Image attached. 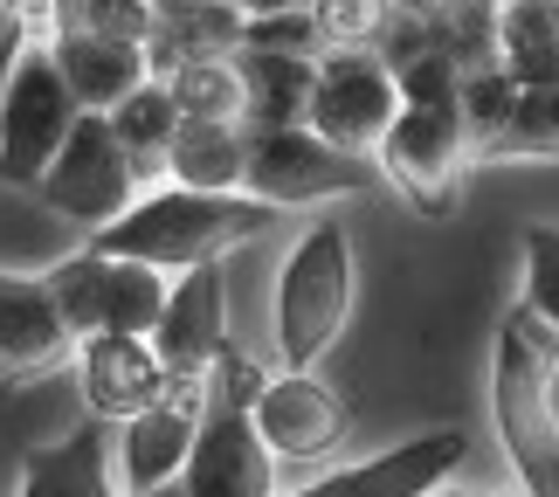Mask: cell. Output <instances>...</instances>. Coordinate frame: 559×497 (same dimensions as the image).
Returning a JSON list of instances; mask_svg holds the SVG:
<instances>
[{"mask_svg": "<svg viewBox=\"0 0 559 497\" xmlns=\"http://www.w3.org/2000/svg\"><path fill=\"white\" fill-rule=\"evenodd\" d=\"M249 173V125L242 118H180L166 145V180L193 193H242Z\"/></svg>", "mask_w": 559, "mask_h": 497, "instance_id": "obj_18", "label": "cell"}, {"mask_svg": "<svg viewBox=\"0 0 559 497\" xmlns=\"http://www.w3.org/2000/svg\"><path fill=\"white\" fill-rule=\"evenodd\" d=\"M469 153H477V145H469V125H463L456 104H401V118L386 125L373 166H380V180H394L421 214H449Z\"/></svg>", "mask_w": 559, "mask_h": 497, "instance_id": "obj_9", "label": "cell"}, {"mask_svg": "<svg viewBox=\"0 0 559 497\" xmlns=\"http://www.w3.org/2000/svg\"><path fill=\"white\" fill-rule=\"evenodd\" d=\"M235 70H242V125H249V132H284V125H305L318 56L249 49V42H242V49H235Z\"/></svg>", "mask_w": 559, "mask_h": 497, "instance_id": "obj_19", "label": "cell"}, {"mask_svg": "<svg viewBox=\"0 0 559 497\" xmlns=\"http://www.w3.org/2000/svg\"><path fill=\"white\" fill-rule=\"evenodd\" d=\"M242 21H263V14H290V8H311V0H228Z\"/></svg>", "mask_w": 559, "mask_h": 497, "instance_id": "obj_34", "label": "cell"}, {"mask_svg": "<svg viewBox=\"0 0 559 497\" xmlns=\"http://www.w3.org/2000/svg\"><path fill=\"white\" fill-rule=\"evenodd\" d=\"M346 401L332 394L318 374H270V387L255 394V428H263L276 463H318L346 442Z\"/></svg>", "mask_w": 559, "mask_h": 497, "instance_id": "obj_12", "label": "cell"}, {"mask_svg": "<svg viewBox=\"0 0 559 497\" xmlns=\"http://www.w3.org/2000/svg\"><path fill=\"white\" fill-rule=\"evenodd\" d=\"M76 118H83V104L56 70L49 35H35L28 56L14 62L8 91H0V187H41V173L70 145Z\"/></svg>", "mask_w": 559, "mask_h": 497, "instance_id": "obj_5", "label": "cell"}, {"mask_svg": "<svg viewBox=\"0 0 559 497\" xmlns=\"http://www.w3.org/2000/svg\"><path fill=\"white\" fill-rule=\"evenodd\" d=\"M511 104H519V83H511L504 62L463 70V97H456V111H463L469 145H477V153H490V145H498V132L511 125Z\"/></svg>", "mask_w": 559, "mask_h": 497, "instance_id": "obj_27", "label": "cell"}, {"mask_svg": "<svg viewBox=\"0 0 559 497\" xmlns=\"http://www.w3.org/2000/svg\"><path fill=\"white\" fill-rule=\"evenodd\" d=\"M41 201H49L62 222H83V228H111L124 208L145 193V166L118 145V132L104 125L97 111H83L76 118V132H70V145L56 153V166L41 173Z\"/></svg>", "mask_w": 559, "mask_h": 497, "instance_id": "obj_7", "label": "cell"}, {"mask_svg": "<svg viewBox=\"0 0 559 497\" xmlns=\"http://www.w3.org/2000/svg\"><path fill=\"white\" fill-rule=\"evenodd\" d=\"M498 62L519 91L559 83V0H498Z\"/></svg>", "mask_w": 559, "mask_h": 497, "instance_id": "obj_21", "label": "cell"}, {"mask_svg": "<svg viewBox=\"0 0 559 497\" xmlns=\"http://www.w3.org/2000/svg\"><path fill=\"white\" fill-rule=\"evenodd\" d=\"M546 326H532L525 311L504 318L498 353H490V415H498V442L511 470H519L525 497H559V428L546 415Z\"/></svg>", "mask_w": 559, "mask_h": 497, "instance_id": "obj_4", "label": "cell"}, {"mask_svg": "<svg viewBox=\"0 0 559 497\" xmlns=\"http://www.w3.org/2000/svg\"><path fill=\"white\" fill-rule=\"evenodd\" d=\"M145 497H187V484H166V490H145Z\"/></svg>", "mask_w": 559, "mask_h": 497, "instance_id": "obj_37", "label": "cell"}, {"mask_svg": "<svg viewBox=\"0 0 559 497\" xmlns=\"http://www.w3.org/2000/svg\"><path fill=\"white\" fill-rule=\"evenodd\" d=\"M201 407H207V387L174 380L153 407H139L132 422L111 428V477L124 497H145V490H166L187 477L193 436H201Z\"/></svg>", "mask_w": 559, "mask_h": 497, "instance_id": "obj_10", "label": "cell"}, {"mask_svg": "<svg viewBox=\"0 0 559 497\" xmlns=\"http://www.w3.org/2000/svg\"><path fill=\"white\" fill-rule=\"evenodd\" d=\"M490 159H559V83H532L511 104V125L498 132Z\"/></svg>", "mask_w": 559, "mask_h": 497, "instance_id": "obj_26", "label": "cell"}, {"mask_svg": "<svg viewBox=\"0 0 559 497\" xmlns=\"http://www.w3.org/2000/svg\"><path fill=\"white\" fill-rule=\"evenodd\" d=\"M469 457V436L463 428H428V436H407L394 449H380L367 463H346L332 477H318L290 497H428L456 477V463Z\"/></svg>", "mask_w": 559, "mask_h": 497, "instance_id": "obj_11", "label": "cell"}, {"mask_svg": "<svg viewBox=\"0 0 559 497\" xmlns=\"http://www.w3.org/2000/svg\"><path fill=\"white\" fill-rule=\"evenodd\" d=\"M428 497H498V490H449L442 484V490H428Z\"/></svg>", "mask_w": 559, "mask_h": 497, "instance_id": "obj_36", "label": "cell"}, {"mask_svg": "<svg viewBox=\"0 0 559 497\" xmlns=\"http://www.w3.org/2000/svg\"><path fill=\"white\" fill-rule=\"evenodd\" d=\"M56 49V70L62 83L76 91L83 111H118L124 97L139 91V83H153V56H145V42H118V35H76V28H56L49 35Z\"/></svg>", "mask_w": 559, "mask_h": 497, "instance_id": "obj_16", "label": "cell"}, {"mask_svg": "<svg viewBox=\"0 0 559 497\" xmlns=\"http://www.w3.org/2000/svg\"><path fill=\"white\" fill-rule=\"evenodd\" d=\"M153 353L174 380H207V366L228 353V297H222V270H187L166 291V311L153 326Z\"/></svg>", "mask_w": 559, "mask_h": 497, "instance_id": "obj_14", "label": "cell"}, {"mask_svg": "<svg viewBox=\"0 0 559 497\" xmlns=\"http://www.w3.org/2000/svg\"><path fill=\"white\" fill-rule=\"evenodd\" d=\"M8 8H14L21 21H35V28H41V21H49V14H56V0H8Z\"/></svg>", "mask_w": 559, "mask_h": 497, "instance_id": "obj_35", "label": "cell"}, {"mask_svg": "<svg viewBox=\"0 0 559 497\" xmlns=\"http://www.w3.org/2000/svg\"><path fill=\"white\" fill-rule=\"evenodd\" d=\"M401 83V104H456L463 97V62L456 56H442L436 42L428 49H407L401 62H386Z\"/></svg>", "mask_w": 559, "mask_h": 497, "instance_id": "obj_31", "label": "cell"}, {"mask_svg": "<svg viewBox=\"0 0 559 497\" xmlns=\"http://www.w3.org/2000/svg\"><path fill=\"white\" fill-rule=\"evenodd\" d=\"M519 256H525V297H519V311L559 339V222H532Z\"/></svg>", "mask_w": 559, "mask_h": 497, "instance_id": "obj_28", "label": "cell"}, {"mask_svg": "<svg viewBox=\"0 0 559 497\" xmlns=\"http://www.w3.org/2000/svg\"><path fill=\"white\" fill-rule=\"evenodd\" d=\"M166 291H174V276H166V270L124 263V256H104V332L153 339L159 311H166Z\"/></svg>", "mask_w": 559, "mask_h": 497, "instance_id": "obj_22", "label": "cell"}, {"mask_svg": "<svg viewBox=\"0 0 559 497\" xmlns=\"http://www.w3.org/2000/svg\"><path fill=\"white\" fill-rule=\"evenodd\" d=\"M539 387H546V415L559 428V339H546V374H539Z\"/></svg>", "mask_w": 559, "mask_h": 497, "instance_id": "obj_33", "label": "cell"}, {"mask_svg": "<svg viewBox=\"0 0 559 497\" xmlns=\"http://www.w3.org/2000/svg\"><path fill=\"white\" fill-rule=\"evenodd\" d=\"M153 0H56L49 35L76 28V35H118V42H145L153 35Z\"/></svg>", "mask_w": 559, "mask_h": 497, "instance_id": "obj_29", "label": "cell"}, {"mask_svg": "<svg viewBox=\"0 0 559 497\" xmlns=\"http://www.w3.org/2000/svg\"><path fill=\"white\" fill-rule=\"evenodd\" d=\"M104 125L118 132V145L132 153L145 173H166V145H174V132H180V104H174V91L153 76V83H139L132 97L118 104V111H104Z\"/></svg>", "mask_w": 559, "mask_h": 497, "instance_id": "obj_23", "label": "cell"}, {"mask_svg": "<svg viewBox=\"0 0 559 497\" xmlns=\"http://www.w3.org/2000/svg\"><path fill=\"white\" fill-rule=\"evenodd\" d=\"M28 42H35V21H21L8 0H0V91H8V76H14V62L28 56Z\"/></svg>", "mask_w": 559, "mask_h": 497, "instance_id": "obj_32", "label": "cell"}, {"mask_svg": "<svg viewBox=\"0 0 559 497\" xmlns=\"http://www.w3.org/2000/svg\"><path fill=\"white\" fill-rule=\"evenodd\" d=\"M14 497H124L111 477V436L104 428H70L62 442L28 449Z\"/></svg>", "mask_w": 559, "mask_h": 497, "instance_id": "obj_17", "label": "cell"}, {"mask_svg": "<svg viewBox=\"0 0 559 497\" xmlns=\"http://www.w3.org/2000/svg\"><path fill=\"white\" fill-rule=\"evenodd\" d=\"M242 49V14L228 0H187V8L159 14L153 35H145V56H153V76L180 70L193 56H235Z\"/></svg>", "mask_w": 559, "mask_h": 497, "instance_id": "obj_20", "label": "cell"}, {"mask_svg": "<svg viewBox=\"0 0 559 497\" xmlns=\"http://www.w3.org/2000/svg\"><path fill=\"white\" fill-rule=\"evenodd\" d=\"M76 380H83V407H91L97 422H132L139 407H153L174 374L159 366L153 339H124V332H97L76 345Z\"/></svg>", "mask_w": 559, "mask_h": 497, "instance_id": "obj_15", "label": "cell"}, {"mask_svg": "<svg viewBox=\"0 0 559 497\" xmlns=\"http://www.w3.org/2000/svg\"><path fill=\"white\" fill-rule=\"evenodd\" d=\"M76 359V332L62 326L56 297L41 276H14L0 270V387L41 380L56 366Z\"/></svg>", "mask_w": 559, "mask_h": 497, "instance_id": "obj_13", "label": "cell"}, {"mask_svg": "<svg viewBox=\"0 0 559 497\" xmlns=\"http://www.w3.org/2000/svg\"><path fill=\"white\" fill-rule=\"evenodd\" d=\"M394 118H401V83L380 49H325L318 56L311 111H305V125L318 139H332L338 153L373 159Z\"/></svg>", "mask_w": 559, "mask_h": 497, "instance_id": "obj_8", "label": "cell"}, {"mask_svg": "<svg viewBox=\"0 0 559 497\" xmlns=\"http://www.w3.org/2000/svg\"><path fill=\"white\" fill-rule=\"evenodd\" d=\"M353 318V242L338 222H318L284 256L276 276V359L290 374H318V359L338 345Z\"/></svg>", "mask_w": 559, "mask_h": 497, "instance_id": "obj_3", "label": "cell"}, {"mask_svg": "<svg viewBox=\"0 0 559 497\" xmlns=\"http://www.w3.org/2000/svg\"><path fill=\"white\" fill-rule=\"evenodd\" d=\"M41 284H49V297H56L62 326L76 332V345L104 332V249H76V256H62L56 270H41Z\"/></svg>", "mask_w": 559, "mask_h": 497, "instance_id": "obj_25", "label": "cell"}, {"mask_svg": "<svg viewBox=\"0 0 559 497\" xmlns=\"http://www.w3.org/2000/svg\"><path fill=\"white\" fill-rule=\"evenodd\" d=\"M270 214L276 208L249 201V193H193V187L166 180L153 193H139L111 228H97L91 249L124 256V263H153L166 276H187V270L222 263L228 249L255 242V235L270 228Z\"/></svg>", "mask_w": 559, "mask_h": 497, "instance_id": "obj_1", "label": "cell"}, {"mask_svg": "<svg viewBox=\"0 0 559 497\" xmlns=\"http://www.w3.org/2000/svg\"><path fill=\"white\" fill-rule=\"evenodd\" d=\"M159 83L174 91L180 118H242V70H235V56H193L180 70H166Z\"/></svg>", "mask_w": 559, "mask_h": 497, "instance_id": "obj_24", "label": "cell"}, {"mask_svg": "<svg viewBox=\"0 0 559 497\" xmlns=\"http://www.w3.org/2000/svg\"><path fill=\"white\" fill-rule=\"evenodd\" d=\"M373 173H380L373 159L338 153L311 125H284V132H249L242 193L263 208H318V201H346V193L373 187Z\"/></svg>", "mask_w": 559, "mask_h": 497, "instance_id": "obj_6", "label": "cell"}, {"mask_svg": "<svg viewBox=\"0 0 559 497\" xmlns=\"http://www.w3.org/2000/svg\"><path fill=\"white\" fill-rule=\"evenodd\" d=\"M386 14H394V0H311L325 49H373L386 35Z\"/></svg>", "mask_w": 559, "mask_h": 497, "instance_id": "obj_30", "label": "cell"}, {"mask_svg": "<svg viewBox=\"0 0 559 497\" xmlns=\"http://www.w3.org/2000/svg\"><path fill=\"white\" fill-rule=\"evenodd\" d=\"M207 407H201V436L187 457V497H276V457L255 428V394L270 387V374L249 353H228L207 366Z\"/></svg>", "mask_w": 559, "mask_h": 497, "instance_id": "obj_2", "label": "cell"}]
</instances>
